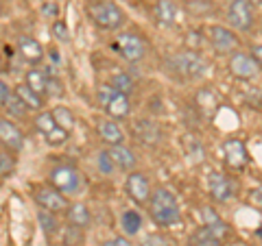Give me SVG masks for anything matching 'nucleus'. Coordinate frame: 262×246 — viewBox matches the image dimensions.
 Instances as JSON below:
<instances>
[{"mask_svg": "<svg viewBox=\"0 0 262 246\" xmlns=\"http://www.w3.org/2000/svg\"><path fill=\"white\" fill-rule=\"evenodd\" d=\"M149 214L158 227H173L182 220V209L175 194L166 187H158L149 199Z\"/></svg>", "mask_w": 262, "mask_h": 246, "instance_id": "nucleus-1", "label": "nucleus"}, {"mask_svg": "<svg viewBox=\"0 0 262 246\" xmlns=\"http://www.w3.org/2000/svg\"><path fill=\"white\" fill-rule=\"evenodd\" d=\"M166 68L179 79H186V81H196L206 75V61L194 51H182V53L170 55L166 59Z\"/></svg>", "mask_w": 262, "mask_h": 246, "instance_id": "nucleus-2", "label": "nucleus"}, {"mask_svg": "<svg viewBox=\"0 0 262 246\" xmlns=\"http://www.w3.org/2000/svg\"><path fill=\"white\" fill-rule=\"evenodd\" d=\"M90 18L103 31H118L125 24L127 15L122 7L116 5L114 0H98V3H90Z\"/></svg>", "mask_w": 262, "mask_h": 246, "instance_id": "nucleus-3", "label": "nucleus"}, {"mask_svg": "<svg viewBox=\"0 0 262 246\" xmlns=\"http://www.w3.org/2000/svg\"><path fill=\"white\" fill-rule=\"evenodd\" d=\"M96 101L98 105L105 109L107 118H114V120H122L129 116L131 111V105H129V96L118 92L116 87L112 83L110 85H98L96 87Z\"/></svg>", "mask_w": 262, "mask_h": 246, "instance_id": "nucleus-4", "label": "nucleus"}, {"mask_svg": "<svg viewBox=\"0 0 262 246\" xmlns=\"http://www.w3.org/2000/svg\"><path fill=\"white\" fill-rule=\"evenodd\" d=\"M112 51L129 63H138V61L144 59L146 44L140 35H136V33H120V35H116V39L112 42Z\"/></svg>", "mask_w": 262, "mask_h": 246, "instance_id": "nucleus-5", "label": "nucleus"}, {"mask_svg": "<svg viewBox=\"0 0 262 246\" xmlns=\"http://www.w3.org/2000/svg\"><path fill=\"white\" fill-rule=\"evenodd\" d=\"M227 233V227L223 220H212V223H203L196 231L188 237V246H223V237Z\"/></svg>", "mask_w": 262, "mask_h": 246, "instance_id": "nucleus-6", "label": "nucleus"}, {"mask_svg": "<svg viewBox=\"0 0 262 246\" xmlns=\"http://www.w3.org/2000/svg\"><path fill=\"white\" fill-rule=\"evenodd\" d=\"M33 201L37 203V207H42L46 211H53V214H61L70 207L68 203V194H63L57 187H48V185H39L33 190Z\"/></svg>", "mask_w": 262, "mask_h": 246, "instance_id": "nucleus-7", "label": "nucleus"}, {"mask_svg": "<svg viewBox=\"0 0 262 246\" xmlns=\"http://www.w3.org/2000/svg\"><path fill=\"white\" fill-rule=\"evenodd\" d=\"M227 24L234 31H249L253 27L251 0H232L227 7Z\"/></svg>", "mask_w": 262, "mask_h": 246, "instance_id": "nucleus-8", "label": "nucleus"}, {"mask_svg": "<svg viewBox=\"0 0 262 246\" xmlns=\"http://www.w3.org/2000/svg\"><path fill=\"white\" fill-rule=\"evenodd\" d=\"M51 183L61 190L63 194H79L81 187H83V179H81V172L70 168V166H57L51 172Z\"/></svg>", "mask_w": 262, "mask_h": 246, "instance_id": "nucleus-9", "label": "nucleus"}, {"mask_svg": "<svg viewBox=\"0 0 262 246\" xmlns=\"http://www.w3.org/2000/svg\"><path fill=\"white\" fill-rule=\"evenodd\" d=\"M210 44L212 48L219 53V55H227V53H234L236 48L241 46V39L236 35L234 29H227V27H221V24H212L210 27Z\"/></svg>", "mask_w": 262, "mask_h": 246, "instance_id": "nucleus-10", "label": "nucleus"}, {"mask_svg": "<svg viewBox=\"0 0 262 246\" xmlns=\"http://www.w3.org/2000/svg\"><path fill=\"white\" fill-rule=\"evenodd\" d=\"M125 192L127 196L134 203L138 205H144V203H149L151 199V183H149V179H146V175H142V172H131V175L127 177V181H125Z\"/></svg>", "mask_w": 262, "mask_h": 246, "instance_id": "nucleus-11", "label": "nucleus"}, {"mask_svg": "<svg viewBox=\"0 0 262 246\" xmlns=\"http://www.w3.org/2000/svg\"><path fill=\"white\" fill-rule=\"evenodd\" d=\"M227 68L232 72V77L247 81V79L256 77L260 65L253 61V57L247 53H232V57H229V61H227Z\"/></svg>", "mask_w": 262, "mask_h": 246, "instance_id": "nucleus-12", "label": "nucleus"}, {"mask_svg": "<svg viewBox=\"0 0 262 246\" xmlns=\"http://www.w3.org/2000/svg\"><path fill=\"white\" fill-rule=\"evenodd\" d=\"M208 190H210V196L216 203H225V201L232 199L236 185L227 175H223V172H210L208 175Z\"/></svg>", "mask_w": 262, "mask_h": 246, "instance_id": "nucleus-13", "label": "nucleus"}, {"mask_svg": "<svg viewBox=\"0 0 262 246\" xmlns=\"http://www.w3.org/2000/svg\"><path fill=\"white\" fill-rule=\"evenodd\" d=\"M0 139H3V146L9 151H22L24 149V135L22 131L9 122V118H3L0 120Z\"/></svg>", "mask_w": 262, "mask_h": 246, "instance_id": "nucleus-14", "label": "nucleus"}, {"mask_svg": "<svg viewBox=\"0 0 262 246\" xmlns=\"http://www.w3.org/2000/svg\"><path fill=\"white\" fill-rule=\"evenodd\" d=\"M223 153H225V161L236 170H243L249 161L247 149H245V144L238 142V139H227L223 144Z\"/></svg>", "mask_w": 262, "mask_h": 246, "instance_id": "nucleus-15", "label": "nucleus"}, {"mask_svg": "<svg viewBox=\"0 0 262 246\" xmlns=\"http://www.w3.org/2000/svg\"><path fill=\"white\" fill-rule=\"evenodd\" d=\"M96 131H98V135H101L103 142L110 144V146H118V144L125 142V133H122V129L118 127V122L114 120V118L98 120Z\"/></svg>", "mask_w": 262, "mask_h": 246, "instance_id": "nucleus-16", "label": "nucleus"}, {"mask_svg": "<svg viewBox=\"0 0 262 246\" xmlns=\"http://www.w3.org/2000/svg\"><path fill=\"white\" fill-rule=\"evenodd\" d=\"M18 53H20L22 59L29 61V63H39L44 59L42 44H39L35 37H29V35H20L18 37Z\"/></svg>", "mask_w": 262, "mask_h": 246, "instance_id": "nucleus-17", "label": "nucleus"}, {"mask_svg": "<svg viewBox=\"0 0 262 246\" xmlns=\"http://www.w3.org/2000/svg\"><path fill=\"white\" fill-rule=\"evenodd\" d=\"M15 96L20 98V101L27 105L29 111H39L44 107V96L37 94L33 87H29L27 83H20L18 87H15Z\"/></svg>", "mask_w": 262, "mask_h": 246, "instance_id": "nucleus-18", "label": "nucleus"}, {"mask_svg": "<svg viewBox=\"0 0 262 246\" xmlns=\"http://www.w3.org/2000/svg\"><path fill=\"white\" fill-rule=\"evenodd\" d=\"M110 153L114 161H116V166L125 172H131L136 168V155L131 153L125 144H118V146H110Z\"/></svg>", "mask_w": 262, "mask_h": 246, "instance_id": "nucleus-19", "label": "nucleus"}, {"mask_svg": "<svg viewBox=\"0 0 262 246\" xmlns=\"http://www.w3.org/2000/svg\"><path fill=\"white\" fill-rule=\"evenodd\" d=\"M155 18L162 27H173L177 18V5L173 0H158L155 5Z\"/></svg>", "mask_w": 262, "mask_h": 246, "instance_id": "nucleus-20", "label": "nucleus"}, {"mask_svg": "<svg viewBox=\"0 0 262 246\" xmlns=\"http://www.w3.org/2000/svg\"><path fill=\"white\" fill-rule=\"evenodd\" d=\"M66 218H68L70 225H77L81 229L90 227V223H92V216H90L88 207L85 205H81V203H72L70 207L66 209Z\"/></svg>", "mask_w": 262, "mask_h": 246, "instance_id": "nucleus-21", "label": "nucleus"}, {"mask_svg": "<svg viewBox=\"0 0 262 246\" xmlns=\"http://www.w3.org/2000/svg\"><path fill=\"white\" fill-rule=\"evenodd\" d=\"M37 223H39V229L44 231L46 237H53L59 233V223H57V214H53V211H46L39 207L37 209Z\"/></svg>", "mask_w": 262, "mask_h": 246, "instance_id": "nucleus-22", "label": "nucleus"}, {"mask_svg": "<svg viewBox=\"0 0 262 246\" xmlns=\"http://www.w3.org/2000/svg\"><path fill=\"white\" fill-rule=\"evenodd\" d=\"M120 227H122V231H125L127 235L134 237V235L142 229V216L138 214L136 209L122 211V216H120Z\"/></svg>", "mask_w": 262, "mask_h": 246, "instance_id": "nucleus-23", "label": "nucleus"}, {"mask_svg": "<svg viewBox=\"0 0 262 246\" xmlns=\"http://www.w3.org/2000/svg\"><path fill=\"white\" fill-rule=\"evenodd\" d=\"M24 83L29 87H33L37 94L46 96V89H48V75L42 70H29L27 77H24Z\"/></svg>", "mask_w": 262, "mask_h": 246, "instance_id": "nucleus-24", "label": "nucleus"}, {"mask_svg": "<svg viewBox=\"0 0 262 246\" xmlns=\"http://www.w3.org/2000/svg\"><path fill=\"white\" fill-rule=\"evenodd\" d=\"M33 125H35L37 133H42L44 137L48 133H53V131L59 127V125H57V120H55V116H53V111H39L35 116V120H33Z\"/></svg>", "mask_w": 262, "mask_h": 246, "instance_id": "nucleus-25", "label": "nucleus"}, {"mask_svg": "<svg viewBox=\"0 0 262 246\" xmlns=\"http://www.w3.org/2000/svg\"><path fill=\"white\" fill-rule=\"evenodd\" d=\"M138 125H140L144 131H140L136 127V137L140 139L142 144H155L158 142V137H160V131L155 125H151V122H146V120H138Z\"/></svg>", "mask_w": 262, "mask_h": 246, "instance_id": "nucleus-26", "label": "nucleus"}, {"mask_svg": "<svg viewBox=\"0 0 262 246\" xmlns=\"http://www.w3.org/2000/svg\"><path fill=\"white\" fill-rule=\"evenodd\" d=\"M53 116H55L57 125H59L61 129H66V131L75 129V116H72V111L68 107H63V105H57V107L53 109Z\"/></svg>", "mask_w": 262, "mask_h": 246, "instance_id": "nucleus-27", "label": "nucleus"}, {"mask_svg": "<svg viewBox=\"0 0 262 246\" xmlns=\"http://www.w3.org/2000/svg\"><path fill=\"white\" fill-rule=\"evenodd\" d=\"M112 85L118 89V92H122V94H131L134 92V79H131V75H127V72H114L112 75Z\"/></svg>", "mask_w": 262, "mask_h": 246, "instance_id": "nucleus-28", "label": "nucleus"}, {"mask_svg": "<svg viewBox=\"0 0 262 246\" xmlns=\"http://www.w3.org/2000/svg\"><path fill=\"white\" fill-rule=\"evenodd\" d=\"M63 244L66 246H81V244H83V229L77 227V225L66 227V231H63Z\"/></svg>", "mask_w": 262, "mask_h": 246, "instance_id": "nucleus-29", "label": "nucleus"}, {"mask_svg": "<svg viewBox=\"0 0 262 246\" xmlns=\"http://www.w3.org/2000/svg\"><path fill=\"white\" fill-rule=\"evenodd\" d=\"M114 166H116V161H114V157H112L110 151H101V153L96 155V168L101 170L103 175H112Z\"/></svg>", "mask_w": 262, "mask_h": 246, "instance_id": "nucleus-30", "label": "nucleus"}, {"mask_svg": "<svg viewBox=\"0 0 262 246\" xmlns=\"http://www.w3.org/2000/svg\"><path fill=\"white\" fill-rule=\"evenodd\" d=\"M68 135H70V131H66L61 127H57L53 133H48L46 135V144L48 146H63L66 142H68Z\"/></svg>", "mask_w": 262, "mask_h": 246, "instance_id": "nucleus-31", "label": "nucleus"}, {"mask_svg": "<svg viewBox=\"0 0 262 246\" xmlns=\"http://www.w3.org/2000/svg\"><path fill=\"white\" fill-rule=\"evenodd\" d=\"M53 35H55L57 42L68 44V42H70V31H68V24H66L63 20H57V22H53Z\"/></svg>", "mask_w": 262, "mask_h": 246, "instance_id": "nucleus-32", "label": "nucleus"}, {"mask_svg": "<svg viewBox=\"0 0 262 246\" xmlns=\"http://www.w3.org/2000/svg\"><path fill=\"white\" fill-rule=\"evenodd\" d=\"M5 111H9V116H13V118H22L29 109H27V105H24L18 96H13L11 101H9V105L5 107Z\"/></svg>", "mask_w": 262, "mask_h": 246, "instance_id": "nucleus-33", "label": "nucleus"}, {"mask_svg": "<svg viewBox=\"0 0 262 246\" xmlns=\"http://www.w3.org/2000/svg\"><path fill=\"white\" fill-rule=\"evenodd\" d=\"M11 172H13V159L3 146V153H0V175H3V179H7L11 177Z\"/></svg>", "mask_w": 262, "mask_h": 246, "instance_id": "nucleus-34", "label": "nucleus"}, {"mask_svg": "<svg viewBox=\"0 0 262 246\" xmlns=\"http://www.w3.org/2000/svg\"><path fill=\"white\" fill-rule=\"evenodd\" d=\"M46 96H53V98H61L63 96V83L59 81V77H48Z\"/></svg>", "mask_w": 262, "mask_h": 246, "instance_id": "nucleus-35", "label": "nucleus"}, {"mask_svg": "<svg viewBox=\"0 0 262 246\" xmlns=\"http://www.w3.org/2000/svg\"><path fill=\"white\" fill-rule=\"evenodd\" d=\"M247 201L253 209H258L260 214H262V185H256V187H251L249 194H247Z\"/></svg>", "mask_w": 262, "mask_h": 246, "instance_id": "nucleus-36", "label": "nucleus"}, {"mask_svg": "<svg viewBox=\"0 0 262 246\" xmlns=\"http://www.w3.org/2000/svg\"><path fill=\"white\" fill-rule=\"evenodd\" d=\"M140 246H170V242L166 240L164 235H160V233H149L142 240V244Z\"/></svg>", "mask_w": 262, "mask_h": 246, "instance_id": "nucleus-37", "label": "nucleus"}, {"mask_svg": "<svg viewBox=\"0 0 262 246\" xmlns=\"http://www.w3.org/2000/svg\"><path fill=\"white\" fill-rule=\"evenodd\" d=\"M13 96H15V92H11V87L7 85V81L3 79V81H0V105H3V109L9 105V101Z\"/></svg>", "mask_w": 262, "mask_h": 246, "instance_id": "nucleus-38", "label": "nucleus"}, {"mask_svg": "<svg viewBox=\"0 0 262 246\" xmlns=\"http://www.w3.org/2000/svg\"><path fill=\"white\" fill-rule=\"evenodd\" d=\"M103 246H134V244H131L125 235H114L110 240H105Z\"/></svg>", "mask_w": 262, "mask_h": 246, "instance_id": "nucleus-39", "label": "nucleus"}, {"mask_svg": "<svg viewBox=\"0 0 262 246\" xmlns=\"http://www.w3.org/2000/svg\"><path fill=\"white\" fill-rule=\"evenodd\" d=\"M249 55L253 57V61H256L260 68H262V44H253L251 51H249Z\"/></svg>", "mask_w": 262, "mask_h": 246, "instance_id": "nucleus-40", "label": "nucleus"}, {"mask_svg": "<svg viewBox=\"0 0 262 246\" xmlns=\"http://www.w3.org/2000/svg\"><path fill=\"white\" fill-rule=\"evenodd\" d=\"M42 13L46 15V18H57V5H53V3L44 5L42 7Z\"/></svg>", "mask_w": 262, "mask_h": 246, "instance_id": "nucleus-41", "label": "nucleus"}, {"mask_svg": "<svg viewBox=\"0 0 262 246\" xmlns=\"http://www.w3.org/2000/svg\"><path fill=\"white\" fill-rule=\"evenodd\" d=\"M48 55H51V59H53V63H57V65H59V63H61V59H59V55H57V51H48Z\"/></svg>", "mask_w": 262, "mask_h": 246, "instance_id": "nucleus-42", "label": "nucleus"}, {"mask_svg": "<svg viewBox=\"0 0 262 246\" xmlns=\"http://www.w3.org/2000/svg\"><path fill=\"white\" fill-rule=\"evenodd\" d=\"M5 55H7V57H11V55H13V51H11L9 46H5Z\"/></svg>", "mask_w": 262, "mask_h": 246, "instance_id": "nucleus-43", "label": "nucleus"}, {"mask_svg": "<svg viewBox=\"0 0 262 246\" xmlns=\"http://www.w3.org/2000/svg\"><path fill=\"white\" fill-rule=\"evenodd\" d=\"M256 235H258V237H262V225L258 227V231H256Z\"/></svg>", "mask_w": 262, "mask_h": 246, "instance_id": "nucleus-44", "label": "nucleus"}, {"mask_svg": "<svg viewBox=\"0 0 262 246\" xmlns=\"http://www.w3.org/2000/svg\"><path fill=\"white\" fill-rule=\"evenodd\" d=\"M253 3H260V5H262V0H253Z\"/></svg>", "mask_w": 262, "mask_h": 246, "instance_id": "nucleus-45", "label": "nucleus"}, {"mask_svg": "<svg viewBox=\"0 0 262 246\" xmlns=\"http://www.w3.org/2000/svg\"><path fill=\"white\" fill-rule=\"evenodd\" d=\"M88 3H96V0H88Z\"/></svg>", "mask_w": 262, "mask_h": 246, "instance_id": "nucleus-46", "label": "nucleus"}, {"mask_svg": "<svg viewBox=\"0 0 262 246\" xmlns=\"http://www.w3.org/2000/svg\"><path fill=\"white\" fill-rule=\"evenodd\" d=\"M260 33H262V24H260Z\"/></svg>", "mask_w": 262, "mask_h": 246, "instance_id": "nucleus-47", "label": "nucleus"}]
</instances>
